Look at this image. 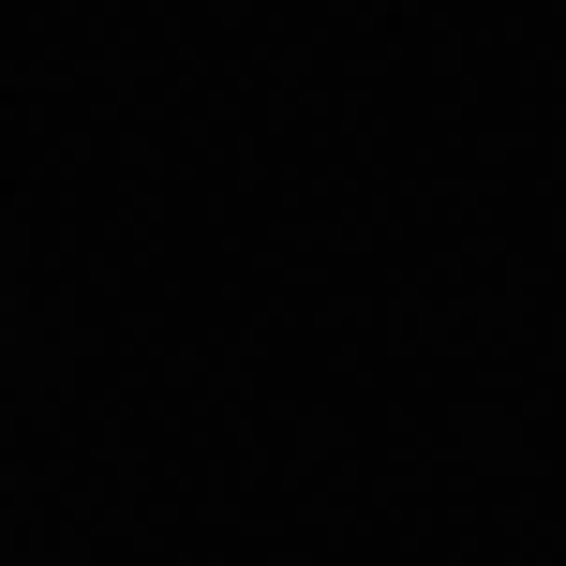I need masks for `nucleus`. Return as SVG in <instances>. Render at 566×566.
<instances>
[]
</instances>
